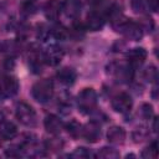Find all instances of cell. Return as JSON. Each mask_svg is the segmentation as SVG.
Listing matches in <instances>:
<instances>
[{
	"label": "cell",
	"mask_w": 159,
	"mask_h": 159,
	"mask_svg": "<svg viewBox=\"0 0 159 159\" xmlns=\"http://www.w3.org/2000/svg\"><path fill=\"white\" fill-rule=\"evenodd\" d=\"M93 154L88 150V149H86V148H83V147H80V148H76L75 149V152L71 154V157L72 158H89V157H92Z\"/></svg>",
	"instance_id": "cell-25"
},
{
	"label": "cell",
	"mask_w": 159,
	"mask_h": 159,
	"mask_svg": "<svg viewBox=\"0 0 159 159\" xmlns=\"http://www.w3.org/2000/svg\"><path fill=\"white\" fill-rule=\"evenodd\" d=\"M91 5H97V4H99V2H102L103 0H87Z\"/></svg>",
	"instance_id": "cell-29"
},
{
	"label": "cell",
	"mask_w": 159,
	"mask_h": 159,
	"mask_svg": "<svg viewBox=\"0 0 159 159\" xmlns=\"http://www.w3.org/2000/svg\"><path fill=\"white\" fill-rule=\"evenodd\" d=\"M52 35H53L56 39L63 40V39H66V37L68 36V31H67V29H65L63 26H56V27L52 30Z\"/></svg>",
	"instance_id": "cell-27"
},
{
	"label": "cell",
	"mask_w": 159,
	"mask_h": 159,
	"mask_svg": "<svg viewBox=\"0 0 159 159\" xmlns=\"http://www.w3.org/2000/svg\"><path fill=\"white\" fill-rule=\"evenodd\" d=\"M16 118L27 127H34L36 124V113L34 108L26 102H17L15 107Z\"/></svg>",
	"instance_id": "cell-3"
},
{
	"label": "cell",
	"mask_w": 159,
	"mask_h": 159,
	"mask_svg": "<svg viewBox=\"0 0 159 159\" xmlns=\"http://www.w3.org/2000/svg\"><path fill=\"white\" fill-rule=\"evenodd\" d=\"M132 65L124 62H112L108 66V73L118 82H125L132 78Z\"/></svg>",
	"instance_id": "cell-4"
},
{
	"label": "cell",
	"mask_w": 159,
	"mask_h": 159,
	"mask_svg": "<svg viewBox=\"0 0 159 159\" xmlns=\"http://www.w3.org/2000/svg\"><path fill=\"white\" fill-rule=\"evenodd\" d=\"M159 0H148V7H150L153 11H158Z\"/></svg>",
	"instance_id": "cell-28"
},
{
	"label": "cell",
	"mask_w": 159,
	"mask_h": 159,
	"mask_svg": "<svg viewBox=\"0 0 159 159\" xmlns=\"http://www.w3.org/2000/svg\"><path fill=\"white\" fill-rule=\"evenodd\" d=\"M132 104H133V101L130 98V96L125 92H122L119 94H117L113 99H112V108L116 111V112H119L122 114L124 113H128L132 108Z\"/></svg>",
	"instance_id": "cell-5"
},
{
	"label": "cell",
	"mask_w": 159,
	"mask_h": 159,
	"mask_svg": "<svg viewBox=\"0 0 159 159\" xmlns=\"http://www.w3.org/2000/svg\"><path fill=\"white\" fill-rule=\"evenodd\" d=\"M57 78H58V81H60L61 83H63V84H66V86H70V84H72V83L76 81L77 73H76V71H75L73 68H71V67H63V68H61V70L57 72Z\"/></svg>",
	"instance_id": "cell-15"
},
{
	"label": "cell",
	"mask_w": 159,
	"mask_h": 159,
	"mask_svg": "<svg viewBox=\"0 0 159 159\" xmlns=\"http://www.w3.org/2000/svg\"><path fill=\"white\" fill-rule=\"evenodd\" d=\"M46 148L47 149H51V150H60L62 149L63 147V142L58 138H52V139H47L46 143H45Z\"/></svg>",
	"instance_id": "cell-23"
},
{
	"label": "cell",
	"mask_w": 159,
	"mask_h": 159,
	"mask_svg": "<svg viewBox=\"0 0 159 159\" xmlns=\"http://www.w3.org/2000/svg\"><path fill=\"white\" fill-rule=\"evenodd\" d=\"M144 77H145L147 81H149V82H154V81L157 80V77H158L157 67L153 66V65L149 66V67H147V68L144 70Z\"/></svg>",
	"instance_id": "cell-24"
},
{
	"label": "cell",
	"mask_w": 159,
	"mask_h": 159,
	"mask_svg": "<svg viewBox=\"0 0 159 159\" xmlns=\"http://www.w3.org/2000/svg\"><path fill=\"white\" fill-rule=\"evenodd\" d=\"M157 155H158V144H157V142H153L149 147H147L142 152L143 158H157Z\"/></svg>",
	"instance_id": "cell-21"
},
{
	"label": "cell",
	"mask_w": 159,
	"mask_h": 159,
	"mask_svg": "<svg viewBox=\"0 0 159 159\" xmlns=\"http://www.w3.org/2000/svg\"><path fill=\"white\" fill-rule=\"evenodd\" d=\"M138 116L142 119H149L153 116V107L149 103H143L138 109Z\"/></svg>",
	"instance_id": "cell-19"
},
{
	"label": "cell",
	"mask_w": 159,
	"mask_h": 159,
	"mask_svg": "<svg viewBox=\"0 0 159 159\" xmlns=\"http://www.w3.org/2000/svg\"><path fill=\"white\" fill-rule=\"evenodd\" d=\"M43 124H45L46 130L48 133H51V134H55V135L58 134L63 128V123L61 122V119L58 117L53 116V114L46 116V118L43 120Z\"/></svg>",
	"instance_id": "cell-10"
},
{
	"label": "cell",
	"mask_w": 159,
	"mask_h": 159,
	"mask_svg": "<svg viewBox=\"0 0 159 159\" xmlns=\"http://www.w3.org/2000/svg\"><path fill=\"white\" fill-rule=\"evenodd\" d=\"M43 56L41 57V55L36 51H31L29 55V66L31 68V71L34 73H39L41 72L42 68V63H43Z\"/></svg>",
	"instance_id": "cell-17"
},
{
	"label": "cell",
	"mask_w": 159,
	"mask_h": 159,
	"mask_svg": "<svg viewBox=\"0 0 159 159\" xmlns=\"http://www.w3.org/2000/svg\"><path fill=\"white\" fill-rule=\"evenodd\" d=\"M66 129L68 132V134L72 137V138H78V137H82V124L78 123L76 119H72L70 120L66 125Z\"/></svg>",
	"instance_id": "cell-18"
},
{
	"label": "cell",
	"mask_w": 159,
	"mask_h": 159,
	"mask_svg": "<svg viewBox=\"0 0 159 159\" xmlns=\"http://www.w3.org/2000/svg\"><path fill=\"white\" fill-rule=\"evenodd\" d=\"M107 138L113 144H122L125 139V130L122 127L113 125L107 132Z\"/></svg>",
	"instance_id": "cell-14"
},
{
	"label": "cell",
	"mask_w": 159,
	"mask_h": 159,
	"mask_svg": "<svg viewBox=\"0 0 159 159\" xmlns=\"http://www.w3.org/2000/svg\"><path fill=\"white\" fill-rule=\"evenodd\" d=\"M31 94L37 102L45 103V102L50 101L52 98V94H53V84H52V82L50 80H47V78L37 81L32 86Z\"/></svg>",
	"instance_id": "cell-1"
},
{
	"label": "cell",
	"mask_w": 159,
	"mask_h": 159,
	"mask_svg": "<svg viewBox=\"0 0 159 159\" xmlns=\"http://www.w3.org/2000/svg\"><path fill=\"white\" fill-rule=\"evenodd\" d=\"M2 120H4V117H2V114L0 113V124H1V122H2Z\"/></svg>",
	"instance_id": "cell-30"
},
{
	"label": "cell",
	"mask_w": 159,
	"mask_h": 159,
	"mask_svg": "<svg viewBox=\"0 0 159 159\" xmlns=\"http://www.w3.org/2000/svg\"><path fill=\"white\" fill-rule=\"evenodd\" d=\"M63 58V50L57 45H51L43 53V61L50 66H57Z\"/></svg>",
	"instance_id": "cell-6"
},
{
	"label": "cell",
	"mask_w": 159,
	"mask_h": 159,
	"mask_svg": "<svg viewBox=\"0 0 159 159\" xmlns=\"http://www.w3.org/2000/svg\"><path fill=\"white\" fill-rule=\"evenodd\" d=\"M62 10L70 17L76 19L81 12V1L80 0H65L62 2Z\"/></svg>",
	"instance_id": "cell-13"
},
{
	"label": "cell",
	"mask_w": 159,
	"mask_h": 159,
	"mask_svg": "<svg viewBox=\"0 0 159 159\" xmlns=\"http://www.w3.org/2000/svg\"><path fill=\"white\" fill-rule=\"evenodd\" d=\"M17 134V128L12 122L2 120L0 124V138L4 140H10Z\"/></svg>",
	"instance_id": "cell-16"
},
{
	"label": "cell",
	"mask_w": 159,
	"mask_h": 159,
	"mask_svg": "<svg viewBox=\"0 0 159 159\" xmlns=\"http://www.w3.org/2000/svg\"><path fill=\"white\" fill-rule=\"evenodd\" d=\"M61 11H62V1L61 0H47L45 2L43 12L48 20H52V21L57 20Z\"/></svg>",
	"instance_id": "cell-7"
},
{
	"label": "cell",
	"mask_w": 159,
	"mask_h": 159,
	"mask_svg": "<svg viewBox=\"0 0 159 159\" xmlns=\"http://www.w3.org/2000/svg\"><path fill=\"white\" fill-rule=\"evenodd\" d=\"M97 157H99V158H109V159H113V158H118V157H119V153H118L116 149H113V148L103 147V148L98 152Z\"/></svg>",
	"instance_id": "cell-20"
},
{
	"label": "cell",
	"mask_w": 159,
	"mask_h": 159,
	"mask_svg": "<svg viewBox=\"0 0 159 159\" xmlns=\"http://www.w3.org/2000/svg\"><path fill=\"white\" fill-rule=\"evenodd\" d=\"M78 108L83 113H89L96 108L97 93L93 88H83L77 96Z\"/></svg>",
	"instance_id": "cell-2"
},
{
	"label": "cell",
	"mask_w": 159,
	"mask_h": 159,
	"mask_svg": "<svg viewBox=\"0 0 159 159\" xmlns=\"http://www.w3.org/2000/svg\"><path fill=\"white\" fill-rule=\"evenodd\" d=\"M133 139H134V142H142V140H144L147 137H148V130L145 129V128H137L134 132H133Z\"/></svg>",
	"instance_id": "cell-26"
},
{
	"label": "cell",
	"mask_w": 159,
	"mask_h": 159,
	"mask_svg": "<svg viewBox=\"0 0 159 159\" xmlns=\"http://www.w3.org/2000/svg\"><path fill=\"white\" fill-rule=\"evenodd\" d=\"M104 25V17L102 14L97 12V11H92L91 14L87 15V20H86V26L88 30L91 31H98L103 27Z\"/></svg>",
	"instance_id": "cell-9"
},
{
	"label": "cell",
	"mask_w": 159,
	"mask_h": 159,
	"mask_svg": "<svg viewBox=\"0 0 159 159\" xmlns=\"http://www.w3.org/2000/svg\"><path fill=\"white\" fill-rule=\"evenodd\" d=\"M130 6L134 12H143L148 7V0H130Z\"/></svg>",
	"instance_id": "cell-22"
},
{
	"label": "cell",
	"mask_w": 159,
	"mask_h": 159,
	"mask_svg": "<svg viewBox=\"0 0 159 159\" xmlns=\"http://www.w3.org/2000/svg\"><path fill=\"white\" fill-rule=\"evenodd\" d=\"M101 135V127L96 120H92L82 127V137L86 138L88 142L94 143L98 140Z\"/></svg>",
	"instance_id": "cell-8"
},
{
	"label": "cell",
	"mask_w": 159,
	"mask_h": 159,
	"mask_svg": "<svg viewBox=\"0 0 159 159\" xmlns=\"http://www.w3.org/2000/svg\"><path fill=\"white\" fill-rule=\"evenodd\" d=\"M127 57H128L129 65L138 66V65H142L145 61V58H147V51L143 47H134V48H130L128 51Z\"/></svg>",
	"instance_id": "cell-11"
},
{
	"label": "cell",
	"mask_w": 159,
	"mask_h": 159,
	"mask_svg": "<svg viewBox=\"0 0 159 159\" xmlns=\"http://www.w3.org/2000/svg\"><path fill=\"white\" fill-rule=\"evenodd\" d=\"M1 92L6 96H15L19 91V81L15 77L11 76H6L2 80L1 83Z\"/></svg>",
	"instance_id": "cell-12"
}]
</instances>
